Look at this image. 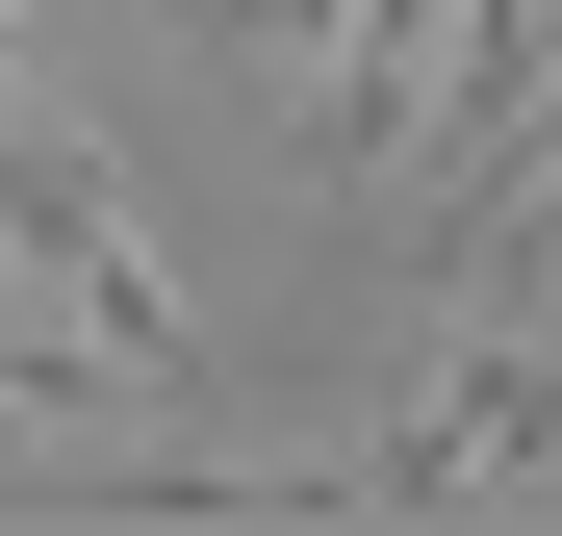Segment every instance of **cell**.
I'll list each match as a JSON object with an SVG mask.
<instances>
[{
    "mask_svg": "<svg viewBox=\"0 0 562 536\" xmlns=\"http://www.w3.org/2000/svg\"><path fill=\"white\" fill-rule=\"evenodd\" d=\"M0 255L52 282V332H103L128 384H179V282H154V205H128V179L77 153V128H26V103H0Z\"/></svg>",
    "mask_w": 562,
    "mask_h": 536,
    "instance_id": "obj_1",
    "label": "cell"
},
{
    "mask_svg": "<svg viewBox=\"0 0 562 536\" xmlns=\"http://www.w3.org/2000/svg\"><path fill=\"white\" fill-rule=\"evenodd\" d=\"M154 384H128V357L103 332H0V434H128Z\"/></svg>",
    "mask_w": 562,
    "mask_h": 536,
    "instance_id": "obj_2",
    "label": "cell"
}]
</instances>
